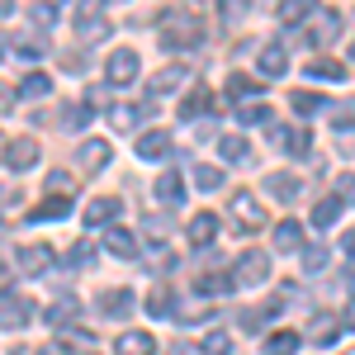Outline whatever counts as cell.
<instances>
[{
	"label": "cell",
	"mask_w": 355,
	"mask_h": 355,
	"mask_svg": "<svg viewBox=\"0 0 355 355\" xmlns=\"http://www.w3.org/2000/svg\"><path fill=\"white\" fill-rule=\"evenodd\" d=\"M76 33H81L85 43L105 38V33H110V19H105V10H100V5H81V10H76Z\"/></svg>",
	"instance_id": "obj_6"
},
{
	"label": "cell",
	"mask_w": 355,
	"mask_h": 355,
	"mask_svg": "<svg viewBox=\"0 0 355 355\" xmlns=\"http://www.w3.org/2000/svg\"><path fill=\"white\" fill-rule=\"evenodd\" d=\"M10 284H15V270H10V266H0V294H5Z\"/></svg>",
	"instance_id": "obj_48"
},
{
	"label": "cell",
	"mask_w": 355,
	"mask_h": 355,
	"mask_svg": "<svg viewBox=\"0 0 355 355\" xmlns=\"http://www.w3.org/2000/svg\"><path fill=\"white\" fill-rule=\"evenodd\" d=\"M133 119H137V114H133V110H123V105H119V110L110 114V123H114V128H133Z\"/></svg>",
	"instance_id": "obj_45"
},
{
	"label": "cell",
	"mask_w": 355,
	"mask_h": 355,
	"mask_svg": "<svg viewBox=\"0 0 355 355\" xmlns=\"http://www.w3.org/2000/svg\"><path fill=\"white\" fill-rule=\"evenodd\" d=\"M199 351L204 355H232V336H227V331H209Z\"/></svg>",
	"instance_id": "obj_37"
},
{
	"label": "cell",
	"mask_w": 355,
	"mask_h": 355,
	"mask_svg": "<svg viewBox=\"0 0 355 355\" xmlns=\"http://www.w3.org/2000/svg\"><path fill=\"white\" fill-rule=\"evenodd\" d=\"M67 214H71V199H43V204H33V214H28V218L33 223H48V218H67Z\"/></svg>",
	"instance_id": "obj_23"
},
{
	"label": "cell",
	"mask_w": 355,
	"mask_h": 355,
	"mask_svg": "<svg viewBox=\"0 0 355 355\" xmlns=\"http://www.w3.org/2000/svg\"><path fill=\"white\" fill-rule=\"evenodd\" d=\"M157 199H162V204H180V199H185L175 171H162V175H157Z\"/></svg>",
	"instance_id": "obj_27"
},
{
	"label": "cell",
	"mask_w": 355,
	"mask_h": 355,
	"mask_svg": "<svg viewBox=\"0 0 355 355\" xmlns=\"http://www.w3.org/2000/svg\"><path fill=\"white\" fill-rule=\"evenodd\" d=\"M53 261H57L53 246H38V242L19 246V256H15V266H19L24 275H48V270H53Z\"/></svg>",
	"instance_id": "obj_5"
},
{
	"label": "cell",
	"mask_w": 355,
	"mask_h": 355,
	"mask_svg": "<svg viewBox=\"0 0 355 355\" xmlns=\"http://www.w3.org/2000/svg\"><path fill=\"white\" fill-rule=\"evenodd\" d=\"M28 19L43 24V28H53L57 24V5H28Z\"/></svg>",
	"instance_id": "obj_42"
},
{
	"label": "cell",
	"mask_w": 355,
	"mask_h": 355,
	"mask_svg": "<svg viewBox=\"0 0 355 355\" xmlns=\"http://www.w3.org/2000/svg\"><path fill=\"white\" fill-rule=\"evenodd\" d=\"M261 71L266 76H284L289 71V53L284 48H261Z\"/></svg>",
	"instance_id": "obj_26"
},
{
	"label": "cell",
	"mask_w": 355,
	"mask_h": 355,
	"mask_svg": "<svg viewBox=\"0 0 355 355\" xmlns=\"http://www.w3.org/2000/svg\"><path fill=\"white\" fill-rule=\"evenodd\" d=\"M299 351V331H275L266 336V355H294Z\"/></svg>",
	"instance_id": "obj_30"
},
{
	"label": "cell",
	"mask_w": 355,
	"mask_h": 355,
	"mask_svg": "<svg viewBox=\"0 0 355 355\" xmlns=\"http://www.w3.org/2000/svg\"><path fill=\"white\" fill-rule=\"evenodd\" d=\"M209 105H214V95L199 85V90H190V95H185V105H180V119H194V114H204Z\"/></svg>",
	"instance_id": "obj_32"
},
{
	"label": "cell",
	"mask_w": 355,
	"mask_h": 355,
	"mask_svg": "<svg viewBox=\"0 0 355 355\" xmlns=\"http://www.w3.org/2000/svg\"><path fill=\"white\" fill-rule=\"evenodd\" d=\"M336 322H341V327H355V303L346 308V313H341V318H336Z\"/></svg>",
	"instance_id": "obj_51"
},
{
	"label": "cell",
	"mask_w": 355,
	"mask_h": 355,
	"mask_svg": "<svg viewBox=\"0 0 355 355\" xmlns=\"http://www.w3.org/2000/svg\"><path fill=\"white\" fill-rule=\"evenodd\" d=\"M85 355H95V351H85Z\"/></svg>",
	"instance_id": "obj_55"
},
{
	"label": "cell",
	"mask_w": 355,
	"mask_h": 355,
	"mask_svg": "<svg viewBox=\"0 0 355 355\" xmlns=\"http://www.w3.org/2000/svg\"><path fill=\"white\" fill-rule=\"evenodd\" d=\"M214 237H218V218H214V214H194V218H190V242L194 246H209Z\"/></svg>",
	"instance_id": "obj_17"
},
{
	"label": "cell",
	"mask_w": 355,
	"mask_h": 355,
	"mask_svg": "<svg viewBox=\"0 0 355 355\" xmlns=\"http://www.w3.org/2000/svg\"><path fill=\"white\" fill-rule=\"evenodd\" d=\"M81 166L90 171V175L105 171V166H110V142H105V137H85L81 142Z\"/></svg>",
	"instance_id": "obj_13"
},
{
	"label": "cell",
	"mask_w": 355,
	"mask_h": 355,
	"mask_svg": "<svg viewBox=\"0 0 355 355\" xmlns=\"http://www.w3.org/2000/svg\"><path fill=\"white\" fill-rule=\"evenodd\" d=\"M190 81V67L185 62H171L157 71V81H152V95H171V90H180V85Z\"/></svg>",
	"instance_id": "obj_11"
},
{
	"label": "cell",
	"mask_w": 355,
	"mask_h": 355,
	"mask_svg": "<svg viewBox=\"0 0 355 355\" xmlns=\"http://www.w3.org/2000/svg\"><path fill=\"white\" fill-rule=\"evenodd\" d=\"M341 204H355V175H341V194H336Z\"/></svg>",
	"instance_id": "obj_46"
},
{
	"label": "cell",
	"mask_w": 355,
	"mask_h": 355,
	"mask_svg": "<svg viewBox=\"0 0 355 355\" xmlns=\"http://www.w3.org/2000/svg\"><path fill=\"white\" fill-rule=\"evenodd\" d=\"M232 218L242 223L246 232H261V227H266V209L256 204V194L237 190V194H232Z\"/></svg>",
	"instance_id": "obj_3"
},
{
	"label": "cell",
	"mask_w": 355,
	"mask_h": 355,
	"mask_svg": "<svg viewBox=\"0 0 355 355\" xmlns=\"http://www.w3.org/2000/svg\"><path fill=\"white\" fill-rule=\"evenodd\" d=\"M336 331H341V322H336L331 313H318V318H313V327H308V336H313L318 346H331V341H336Z\"/></svg>",
	"instance_id": "obj_22"
},
{
	"label": "cell",
	"mask_w": 355,
	"mask_h": 355,
	"mask_svg": "<svg viewBox=\"0 0 355 355\" xmlns=\"http://www.w3.org/2000/svg\"><path fill=\"white\" fill-rule=\"evenodd\" d=\"M251 95H261V81H256V76H242V71H237V76L227 81V100H251Z\"/></svg>",
	"instance_id": "obj_31"
},
{
	"label": "cell",
	"mask_w": 355,
	"mask_h": 355,
	"mask_svg": "<svg viewBox=\"0 0 355 355\" xmlns=\"http://www.w3.org/2000/svg\"><path fill=\"white\" fill-rule=\"evenodd\" d=\"M303 266H308V270L318 275L322 266H327V251H322V246H308V251H303Z\"/></svg>",
	"instance_id": "obj_43"
},
{
	"label": "cell",
	"mask_w": 355,
	"mask_h": 355,
	"mask_svg": "<svg viewBox=\"0 0 355 355\" xmlns=\"http://www.w3.org/2000/svg\"><path fill=\"white\" fill-rule=\"evenodd\" d=\"M0 57H5V38H0Z\"/></svg>",
	"instance_id": "obj_53"
},
{
	"label": "cell",
	"mask_w": 355,
	"mask_h": 355,
	"mask_svg": "<svg viewBox=\"0 0 355 355\" xmlns=\"http://www.w3.org/2000/svg\"><path fill=\"white\" fill-rule=\"evenodd\" d=\"M270 114L261 110V105H251V110H237V123H246V128H256V123H266Z\"/></svg>",
	"instance_id": "obj_44"
},
{
	"label": "cell",
	"mask_w": 355,
	"mask_h": 355,
	"mask_svg": "<svg viewBox=\"0 0 355 355\" xmlns=\"http://www.w3.org/2000/svg\"><path fill=\"white\" fill-rule=\"evenodd\" d=\"M100 313L105 318H128L133 313V289H105L100 294Z\"/></svg>",
	"instance_id": "obj_14"
},
{
	"label": "cell",
	"mask_w": 355,
	"mask_h": 355,
	"mask_svg": "<svg viewBox=\"0 0 355 355\" xmlns=\"http://www.w3.org/2000/svg\"><path fill=\"white\" fill-rule=\"evenodd\" d=\"M33 162H38V142H33V137H15V142L5 147V166H10V171H28Z\"/></svg>",
	"instance_id": "obj_10"
},
{
	"label": "cell",
	"mask_w": 355,
	"mask_h": 355,
	"mask_svg": "<svg viewBox=\"0 0 355 355\" xmlns=\"http://www.w3.org/2000/svg\"><path fill=\"white\" fill-rule=\"evenodd\" d=\"M266 185H270V194H275V199H284V204L299 199V175H289V171H275Z\"/></svg>",
	"instance_id": "obj_24"
},
{
	"label": "cell",
	"mask_w": 355,
	"mask_h": 355,
	"mask_svg": "<svg viewBox=\"0 0 355 355\" xmlns=\"http://www.w3.org/2000/svg\"><path fill=\"white\" fill-rule=\"evenodd\" d=\"M351 62H355V43H351Z\"/></svg>",
	"instance_id": "obj_54"
},
{
	"label": "cell",
	"mask_w": 355,
	"mask_h": 355,
	"mask_svg": "<svg viewBox=\"0 0 355 355\" xmlns=\"http://www.w3.org/2000/svg\"><path fill=\"white\" fill-rule=\"evenodd\" d=\"M137 53L133 48H119V53H110V62H105V76H110V85H128L137 76Z\"/></svg>",
	"instance_id": "obj_4"
},
{
	"label": "cell",
	"mask_w": 355,
	"mask_h": 355,
	"mask_svg": "<svg viewBox=\"0 0 355 355\" xmlns=\"http://www.w3.org/2000/svg\"><path fill=\"white\" fill-rule=\"evenodd\" d=\"M299 242H303L299 223H279V227H275V251H299Z\"/></svg>",
	"instance_id": "obj_29"
},
{
	"label": "cell",
	"mask_w": 355,
	"mask_h": 355,
	"mask_svg": "<svg viewBox=\"0 0 355 355\" xmlns=\"http://www.w3.org/2000/svg\"><path fill=\"white\" fill-rule=\"evenodd\" d=\"M266 275H270V256H266V251H242L232 279H242V284H266Z\"/></svg>",
	"instance_id": "obj_7"
},
{
	"label": "cell",
	"mask_w": 355,
	"mask_h": 355,
	"mask_svg": "<svg viewBox=\"0 0 355 355\" xmlns=\"http://www.w3.org/2000/svg\"><path fill=\"white\" fill-rule=\"evenodd\" d=\"M308 15H313V5H308V0H289V5H279V24H284V28L303 24Z\"/></svg>",
	"instance_id": "obj_33"
},
{
	"label": "cell",
	"mask_w": 355,
	"mask_h": 355,
	"mask_svg": "<svg viewBox=\"0 0 355 355\" xmlns=\"http://www.w3.org/2000/svg\"><path fill=\"white\" fill-rule=\"evenodd\" d=\"M10 105H15V90H10V85H0V110H10Z\"/></svg>",
	"instance_id": "obj_49"
},
{
	"label": "cell",
	"mask_w": 355,
	"mask_h": 355,
	"mask_svg": "<svg viewBox=\"0 0 355 355\" xmlns=\"http://www.w3.org/2000/svg\"><path fill=\"white\" fill-rule=\"evenodd\" d=\"M199 38H204V24H199L194 10L171 5V10L162 15V43L166 48H199Z\"/></svg>",
	"instance_id": "obj_1"
},
{
	"label": "cell",
	"mask_w": 355,
	"mask_h": 355,
	"mask_svg": "<svg viewBox=\"0 0 355 355\" xmlns=\"http://www.w3.org/2000/svg\"><path fill=\"white\" fill-rule=\"evenodd\" d=\"M48 190H53L57 199H71V190H76V175H71V171H48Z\"/></svg>",
	"instance_id": "obj_34"
},
{
	"label": "cell",
	"mask_w": 355,
	"mask_h": 355,
	"mask_svg": "<svg viewBox=\"0 0 355 355\" xmlns=\"http://www.w3.org/2000/svg\"><path fill=\"white\" fill-rule=\"evenodd\" d=\"M341 209H346V204H341L336 194H327V199H318V204H313V227H331V223L341 218Z\"/></svg>",
	"instance_id": "obj_20"
},
{
	"label": "cell",
	"mask_w": 355,
	"mask_h": 355,
	"mask_svg": "<svg viewBox=\"0 0 355 355\" xmlns=\"http://www.w3.org/2000/svg\"><path fill=\"white\" fill-rule=\"evenodd\" d=\"M218 152H223V162H246V157H251V142H246L242 133H223L218 137Z\"/></svg>",
	"instance_id": "obj_16"
},
{
	"label": "cell",
	"mask_w": 355,
	"mask_h": 355,
	"mask_svg": "<svg viewBox=\"0 0 355 355\" xmlns=\"http://www.w3.org/2000/svg\"><path fill=\"white\" fill-rule=\"evenodd\" d=\"M123 214V199H114V194H100V199H90L85 204V227H105Z\"/></svg>",
	"instance_id": "obj_8"
},
{
	"label": "cell",
	"mask_w": 355,
	"mask_h": 355,
	"mask_svg": "<svg viewBox=\"0 0 355 355\" xmlns=\"http://www.w3.org/2000/svg\"><path fill=\"white\" fill-rule=\"evenodd\" d=\"M137 157H142V162H162V157H171V137H166L162 128L142 133L137 137Z\"/></svg>",
	"instance_id": "obj_12"
},
{
	"label": "cell",
	"mask_w": 355,
	"mask_h": 355,
	"mask_svg": "<svg viewBox=\"0 0 355 355\" xmlns=\"http://www.w3.org/2000/svg\"><path fill=\"white\" fill-rule=\"evenodd\" d=\"M105 246H110L114 256H137V237L128 232V227H114L110 237H105Z\"/></svg>",
	"instance_id": "obj_28"
},
{
	"label": "cell",
	"mask_w": 355,
	"mask_h": 355,
	"mask_svg": "<svg viewBox=\"0 0 355 355\" xmlns=\"http://www.w3.org/2000/svg\"><path fill=\"white\" fill-rule=\"evenodd\" d=\"M33 308H38L33 299H5V308H0V327L5 331L28 327V322H33Z\"/></svg>",
	"instance_id": "obj_9"
},
{
	"label": "cell",
	"mask_w": 355,
	"mask_h": 355,
	"mask_svg": "<svg viewBox=\"0 0 355 355\" xmlns=\"http://www.w3.org/2000/svg\"><path fill=\"white\" fill-rule=\"evenodd\" d=\"M48 322H53V327H67V322H76V299H57L53 308H48Z\"/></svg>",
	"instance_id": "obj_35"
},
{
	"label": "cell",
	"mask_w": 355,
	"mask_h": 355,
	"mask_svg": "<svg viewBox=\"0 0 355 355\" xmlns=\"http://www.w3.org/2000/svg\"><path fill=\"white\" fill-rule=\"evenodd\" d=\"M294 110L299 114H318V110H327V100L313 95V90H294Z\"/></svg>",
	"instance_id": "obj_40"
},
{
	"label": "cell",
	"mask_w": 355,
	"mask_h": 355,
	"mask_svg": "<svg viewBox=\"0 0 355 355\" xmlns=\"http://www.w3.org/2000/svg\"><path fill=\"white\" fill-rule=\"evenodd\" d=\"M313 76H318V81H341L346 67H341L336 57H313V62H308V81H313Z\"/></svg>",
	"instance_id": "obj_21"
},
{
	"label": "cell",
	"mask_w": 355,
	"mask_h": 355,
	"mask_svg": "<svg viewBox=\"0 0 355 355\" xmlns=\"http://www.w3.org/2000/svg\"><path fill=\"white\" fill-rule=\"evenodd\" d=\"M270 137L284 142L289 157H308V152H313V133H303V128H284V133H270Z\"/></svg>",
	"instance_id": "obj_18"
},
{
	"label": "cell",
	"mask_w": 355,
	"mask_h": 355,
	"mask_svg": "<svg viewBox=\"0 0 355 355\" xmlns=\"http://www.w3.org/2000/svg\"><path fill=\"white\" fill-rule=\"evenodd\" d=\"M341 33V10H331V5H313V15H308V28H303V43L308 48H322Z\"/></svg>",
	"instance_id": "obj_2"
},
{
	"label": "cell",
	"mask_w": 355,
	"mask_h": 355,
	"mask_svg": "<svg viewBox=\"0 0 355 355\" xmlns=\"http://www.w3.org/2000/svg\"><path fill=\"white\" fill-rule=\"evenodd\" d=\"M90 261H95V246L90 242H76L71 251H67V266H71V270H81V266H90Z\"/></svg>",
	"instance_id": "obj_41"
},
{
	"label": "cell",
	"mask_w": 355,
	"mask_h": 355,
	"mask_svg": "<svg viewBox=\"0 0 355 355\" xmlns=\"http://www.w3.org/2000/svg\"><path fill=\"white\" fill-rule=\"evenodd\" d=\"M38 355H62V346H43V351H38Z\"/></svg>",
	"instance_id": "obj_52"
},
{
	"label": "cell",
	"mask_w": 355,
	"mask_h": 355,
	"mask_svg": "<svg viewBox=\"0 0 355 355\" xmlns=\"http://www.w3.org/2000/svg\"><path fill=\"white\" fill-rule=\"evenodd\" d=\"M341 251H346V256L355 261V232H346V237H341Z\"/></svg>",
	"instance_id": "obj_50"
},
{
	"label": "cell",
	"mask_w": 355,
	"mask_h": 355,
	"mask_svg": "<svg viewBox=\"0 0 355 355\" xmlns=\"http://www.w3.org/2000/svg\"><path fill=\"white\" fill-rule=\"evenodd\" d=\"M331 123H336V128H355V95L331 105Z\"/></svg>",
	"instance_id": "obj_39"
},
{
	"label": "cell",
	"mask_w": 355,
	"mask_h": 355,
	"mask_svg": "<svg viewBox=\"0 0 355 355\" xmlns=\"http://www.w3.org/2000/svg\"><path fill=\"white\" fill-rule=\"evenodd\" d=\"M194 185H199V190H218L223 171H218V166H199V162H194Z\"/></svg>",
	"instance_id": "obj_38"
},
{
	"label": "cell",
	"mask_w": 355,
	"mask_h": 355,
	"mask_svg": "<svg viewBox=\"0 0 355 355\" xmlns=\"http://www.w3.org/2000/svg\"><path fill=\"white\" fill-rule=\"evenodd\" d=\"M147 313H152V318H171V313H175V294H171L166 284H157V289L147 294Z\"/></svg>",
	"instance_id": "obj_25"
},
{
	"label": "cell",
	"mask_w": 355,
	"mask_h": 355,
	"mask_svg": "<svg viewBox=\"0 0 355 355\" xmlns=\"http://www.w3.org/2000/svg\"><path fill=\"white\" fill-rule=\"evenodd\" d=\"M53 90V81L43 76V71H28L24 81H19V95H28V100H38V95H48Z\"/></svg>",
	"instance_id": "obj_36"
},
{
	"label": "cell",
	"mask_w": 355,
	"mask_h": 355,
	"mask_svg": "<svg viewBox=\"0 0 355 355\" xmlns=\"http://www.w3.org/2000/svg\"><path fill=\"white\" fill-rule=\"evenodd\" d=\"M152 351H157L152 331H123V336L114 341V355H152Z\"/></svg>",
	"instance_id": "obj_15"
},
{
	"label": "cell",
	"mask_w": 355,
	"mask_h": 355,
	"mask_svg": "<svg viewBox=\"0 0 355 355\" xmlns=\"http://www.w3.org/2000/svg\"><path fill=\"white\" fill-rule=\"evenodd\" d=\"M147 232L152 237H166V218H147Z\"/></svg>",
	"instance_id": "obj_47"
},
{
	"label": "cell",
	"mask_w": 355,
	"mask_h": 355,
	"mask_svg": "<svg viewBox=\"0 0 355 355\" xmlns=\"http://www.w3.org/2000/svg\"><path fill=\"white\" fill-rule=\"evenodd\" d=\"M194 289H199V294H227V289H237V279L227 270H209V275L194 279Z\"/></svg>",
	"instance_id": "obj_19"
}]
</instances>
